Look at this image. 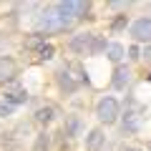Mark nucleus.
I'll use <instances>...</instances> for the list:
<instances>
[{
  "label": "nucleus",
  "mask_w": 151,
  "mask_h": 151,
  "mask_svg": "<svg viewBox=\"0 0 151 151\" xmlns=\"http://www.w3.org/2000/svg\"><path fill=\"white\" fill-rule=\"evenodd\" d=\"M73 18H68L65 13H60L55 5H48L35 15V28L38 33H43V35H55V33H65L73 28Z\"/></svg>",
  "instance_id": "f257e3e1"
},
{
  "label": "nucleus",
  "mask_w": 151,
  "mask_h": 151,
  "mask_svg": "<svg viewBox=\"0 0 151 151\" xmlns=\"http://www.w3.org/2000/svg\"><path fill=\"white\" fill-rule=\"evenodd\" d=\"M141 111H144V108H141L134 98H129L126 111L119 116V119H121V134H124V136H134V134H139V131H141V124H144Z\"/></svg>",
  "instance_id": "f03ea898"
},
{
  "label": "nucleus",
  "mask_w": 151,
  "mask_h": 151,
  "mask_svg": "<svg viewBox=\"0 0 151 151\" xmlns=\"http://www.w3.org/2000/svg\"><path fill=\"white\" fill-rule=\"evenodd\" d=\"M121 116V103L116 101L113 96H101L96 103V119L101 121V124L106 126H113L116 121H119Z\"/></svg>",
  "instance_id": "7ed1b4c3"
},
{
  "label": "nucleus",
  "mask_w": 151,
  "mask_h": 151,
  "mask_svg": "<svg viewBox=\"0 0 151 151\" xmlns=\"http://www.w3.org/2000/svg\"><path fill=\"white\" fill-rule=\"evenodd\" d=\"M129 33H131V38H134L136 45H139V43L149 45V43H151V15L136 18V20L129 25Z\"/></svg>",
  "instance_id": "20e7f679"
},
{
  "label": "nucleus",
  "mask_w": 151,
  "mask_h": 151,
  "mask_svg": "<svg viewBox=\"0 0 151 151\" xmlns=\"http://www.w3.org/2000/svg\"><path fill=\"white\" fill-rule=\"evenodd\" d=\"M55 81H58L60 91L68 93V96H73V93L78 91V81L73 78V70H70V65H63V68L55 73Z\"/></svg>",
  "instance_id": "39448f33"
},
{
  "label": "nucleus",
  "mask_w": 151,
  "mask_h": 151,
  "mask_svg": "<svg viewBox=\"0 0 151 151\" xmlns=\"http://www.w3.org/2000/svg\"><path fill=\"white\" fill-rule=\"evenodd\" d=\"M3 101L10 103L13 108H18V106H23V103L28 101V91H25V88H20L18 83H8L5 93H3Z\"/></svg>",
  "instance_id": "423d86ee"
},
{
  "label": "nucleus",
  "mask_w": 151,
  "mask_h": 151,
  "mask_svg": "<svg viewBox=\"0 0 151 151\" xmlns=\"http://www.w3.org/2000/svg\"><path fill=\"white\" fill-rule=\"evenodd\" d=\"M18 78V63L13 55H0V81L3 83H15Z\"/></svg>",
  "instance_id": "0eeeda50"
},
{
  "label": "nucleus",
  "mask_w": 151,
  "mask_h": 151,
  "mask_svg": "<svg viewBox=\"0 0 151 151\" xmlns=\"http://www.w3.org/2000/svg\"><path fill=\"white\" fill-rule=\"evenodd\" d=\"M91 35L93 33H76V35H70L68 50L76 53V55H86L88 53V43H91Z\"/></svg>",
  "instance_id": "6e6552de"
},
{
  "label": "nucleus",
  "mask_w": 151,
  "mask_h": 151,
  "mask_svg": "<svg viewBox=\"0 0 151 151\" xmlns=\"http://www.w3.org/2000/svg\"><path fill=\"white\" fill-rule=\"evenodd\" d=\"M55 116H58V108L50 106V103H45V106H38L35 111H33V121H35V124H40V126L53 124Z\"/></svg>",
  "instance_id": "1a4fd4ad"
},
{
  "label": "nucleus",
  "mask_w": 151,
  "mask_h": 151,
  "mask_svg": "<svg viewBox=\"0 0 151 151\" xmlns=\"http://www.w3.org/2000/svg\"><path fill=\"white\" fill-rule=\"evenodd\" d=\"M129 83H131V68L129 65H116L113 78H111V86L116 88V91H126Z\"/></svg>",
  "instance_id": "9d476101"
},
{
  "label": "nucleus",
  "mask_w": 151,
  "mask_h": 151,
  "mask_svg": "<svg viewBox=\"0 0 151 151\" xmlns=\"http://www.w3.org/2000/svg\"><path fill=\"white\" fill-rule=\"evenodd\" d=\"M106 144V134L103 129H91L86 134V151H101Z\"/></svg>",
  "instance_id": "9b49d317"
},
{
  "label": "nucleus",
  "mask_w": 151,
  "mask_h": 151,
  "mask_svg": "<svg viewBox=\"0 0 151 151\" xmlns=\"http://www.w3.org/2000/svg\"><path fill=\"white\" fill-rule=\"evenodd\" d=\"M83 134V121L81 116H68L63 124V136H68V139H73V136H81Z\"/></svg>",
  "instance_id": "f8f14e48"
},
{
  "label": "nucleus",
  "mask_w": 151,
  "mask_h": 151,
  "mask_svg": "<svg viewBox=\"0 0 151 151\" xmlns=\"http://www.w3.org/2000/svg\"><path fill=\"white\" fill-rule=\"evenodd\" d=\"M124 55H126V48H124L121 43H108V45H106V58L111 60V63L121 65V60H124Z\"/></svg>",
  "instance_id": "ddd939ff"
},
{
  "label": "nucleus",
  "mask_w": 151,
  "mask_h": 151,
  "mask_svg": "<svg viewBox=\"0 0 151 151\" xmlns=\"http://www.w3.org/2000/svg\"><path fill=\"white\" fill-rule=\"evenodd\" d=\"M126 28H129V15H126V13L113 15L111 23H108V30H111V35H119V33H124Z\"/></svg>",
  "instance_id": "4468645a"
},
{
  "label": "nucleus",
  "mask_w": 151,
  "mask_h": 151,
  "mask_svg": "<svg viewBox=\"0 0 151 151\" xmlns=\"http://www.w3.org/2000/svg\"><path fill=\"white\" fill-rule=\"evenodd\" d=\"M106 35H91V43H88V53L86 55H98V53H106Z\"/></svg>",
  "instance_id": "2eb2a0df"
},
{
  "label": "nucleus",
  "mask_w": 151,
  "mask_h": 151,
  "mask_svg": "<svg viewBox=\"0 0 151 151\" xmlns=\"http://www.w3.org/2000/svg\"><path fill=\"white\" fill-rule=\"evenodd\" d=\"M33 151H50V134L48 131H40L35 134V141H33Z\"/></svg>",
  "instance_id": "dca6fc26"
},
{
  "label": "nucleus",
  "mask_w": 151,
  "mask_h": 151,
  "mask_svg": "<svg viewBox=\"0 0 151 151\" xmlns=\"http://www.w3.org/2000/svg\"><path fill=\"white\" fill-rule=\"evenodd\" d=\"M43 43H45V35L35 30V33H30V35L25 38V43H23V45H25V50H33V53H35V50L40 48Z\"/></svg>",
  "instance_id": "f3484780"
},
{
  "label": "nucleus",
  "mask_w": 151,
  "mask_h": 151,
  "mask_svg": "<svg viewBox=\"0 0 151 151\" xmlns=\"http://www.w3.org/2000/svg\"><path fill=\"white\" fill-rule=\"evenodd\" d=\"M93 5L91 3H73V20H83V18H93L91 15Z\"/></svg>",
  "instance_id": "a211bd4d"
},
{
  "label": "nucleus",
  "mask_w": 151,
  "mask_h": 151,
  "mask_svg": "<svg viewBox=\"0 0 151 151\" xmlns=\"http://www.w3.org/2000/svg\"><path fill=\"white\" fill-rule=\"evenodd\" d=\"M53 55H55V45L48 43V40H45V43L35 50V58L40 60V63H45V60H53Z\"/></svg>",
  "instance_id": "6ab92c4d"
},
{
  "label": "nucleus",
  "mask_w": 151,
  "mask_h": 151,
  "mask_svg": "<svg viewBox=\"0 0 151 151\" xmlns=\"http://www.w3.org/2000/svg\"><path fill=\"white\" fill-rule=\"evenodd\" d=\"M13 113H15V108H13L10 103L0 101V119H8V116H13Z\"/></svg>",
  "instance_id": "aec40b11"
},
{
  "label": "nucleus",
  "mask_w": 151,
  "mask_h": 151,
  "mask_svg": "<svg viewBox=\"0 0 151 151\" xmlns=\"http://www.w3.org/2000/svg\"><path fill=\"white\" fill-rule=\"evenodd\" d=\"M126 53H129V58H131V60H139V58H141V48H139L136 43H134V45H129V50H126Z\"/></svg>",
  "instance_id": "412c9836"
},
{
  "label": "nucleus",
  "mask_w": 151,
  "mask_h": 151,
  "mask_svg": "<svg viewBox=\"0 0 151 151\" xmlns=\"http://www.w3.org/2000/svg\"><path fill=\"white\" fill-rule=\"evenodd\" d=\"M141 58H144V60H149V63H151V43L141 48Z\"/></svg>",
  "instance_id": "4be33fe9"
},
{
  "label": "nucleus",
  "mask_w": 151,
  "mask_h": 151,
  "mask_svg": "<svg viewBox=\"0 0 151 151\" xmlns=\"http://www.w3.org/2000/svg\"><path fill=\"white\" fill-rule=\"evenodd\" d=\"M146 81H149V83H151V70H149V73H146Z\"/></svg>",
  "instance_id": "5701e85b"
},
{
  "label": "nucleus",
  "mask_w": 151,
  "mask_h": 151,
  "mask_svg": "<svg viewBox=\"0 0 151 151\" xmlns=\"http://www.w3.org/2000/svg\"><path fill=\"white\" fill-rule=\"evenodd\" d=\"M146 10H149V13H151V3H146Z\"/></svg>",
  "instance_id": "b1692460"
}]
</instances>
